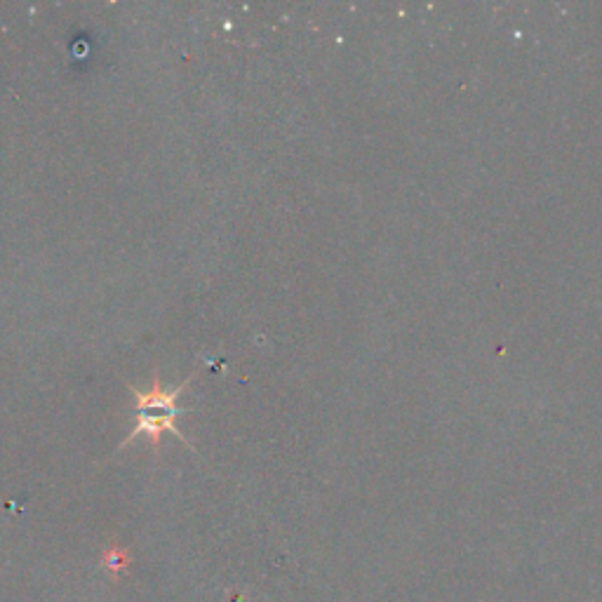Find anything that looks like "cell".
<instances>
[{
    "label": "cell",
    "instance_id": "cell-2",
    "mask_svg": "<svg viewBox=\"0 0 602 602\" xmlns=\"http://www.w3.org/2000/svg\"><path fill=\"white\" fill-rule=\"evenodd\" d=\"M175 414H153V412H135V428H132V433L127 436L123 443H120V450L127 447L135 440L137 436H146L149 438V443L153 450H160V436H163V431H170L172 436L186 443V438L182 436V431H179L175 424Z\"/></svg>",
    "mask_w": 602,
    "mask_h": 602
},
{
    "label": "cell",
    "instance_id": "cell-1",
    "mask_svg": "<svg viewBox=\"0 0 602 602\" xmlns=\"http://www.w3.org/2000/svg\"><path fill=\"white\" fill-rule=\"evenodd\" d=\"M189 384H191V377L186 379L184 384L175 386V389H165V386L160 384L158 370H153V381L149 391H139L135 386H130L132 396H135V412H160V414H175V417H179V414L186 410H177L175 403Z\"/></svg>",
    "mask_w": 602,
    "mask_h": 602
}]
</instances>
